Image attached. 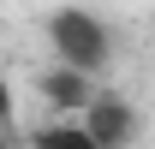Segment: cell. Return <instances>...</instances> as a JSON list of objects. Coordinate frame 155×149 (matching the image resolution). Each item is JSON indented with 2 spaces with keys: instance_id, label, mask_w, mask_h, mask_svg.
<instances>
[{
  "instance_id": "cell-1",
  "label": "cell",
  "mask_w": 155,
  "mask_h": 149,
  "mask_svg": "<svg viewBox=\"0 0 155 149\" xmlns=\"http://www.w3.org/2000/svg\"><path fill=\"white\" fill-rule=\"evenodd\" d=\"M48 42H54L60 66H72L84 78H101L107 72V54H114V42H107V24L96 12H84V6H60L54 18H48Z\"/></svg>"
},
{
  "instance_id": "cell-2",
  "label": "cell",
  "mask_w": 155,
  "mask_h": 149,
  "mask_svg": "<svg viewBox=\"0 0 155 149\" xmlns=\"http://www.w3.org/2000/svg\"><path fill=\"white\" fill-rule=\"evenodd\" d=\"M78 125L90 131L101 149H125V143L137 137V113H131V101H125V95L96 90V95H90V108L78 113Z\"/></svg>"
},
{
  "instance_id": "cell-3",
  "label": "cell",
  "mask_w": 155,
  "mask_h": 149,
  "mask_svg": "<svg viewBox=\"0 0 155 149\" xmlns=\"http://www.w3.org/2000/svg\"><path fill=\"white\" fill-rule=\"evenodd\" d=\"M42 95H48L60 113H84V108H90V95H96V78L72 72V66H54V72L42 78Z\"/></svg>"
},
{
  "instance_id": "cell-4",
  "label": "cell",
  "mask_w": 155,
  "mask_h": 149,
  "mask_svg": "<svg viewBox=\"0 0 155 149\" xmlns=\"http://www.w3.org/2000/svg\"><path fill=\"white\" fill-rule=\"evenodd\" d=\"M30 143H36V149H101L90 131L78 125V113H72V119H54V125H42Z\"/></svg>"
},
{
  "instance_id": "cell-5",
  "label": "cell",
  "mask_w": 155,
  "mask_h": 149,
  "mask_svg": "<svg viewBox=\"0 0 155 149\" xmlns=\"http://www.w3.org/2000/svg\"><path fill=\"white\" fill-rule=\"evenodd\" d=\"M0 149H6V137H0Z\"/></svg>"
}]
</instances>
